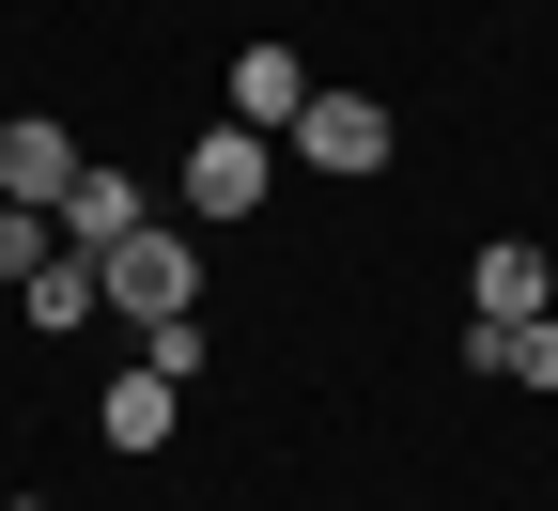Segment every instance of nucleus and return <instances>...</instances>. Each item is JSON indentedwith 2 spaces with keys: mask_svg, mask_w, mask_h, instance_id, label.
Returning <instances> with one entry per match:
<instances>
[{
  "mask_svg": "<svg viewBox=\"0 0 558 511\" xmlns=\"http://www.w3.org/2000/svg\"><path fill=\"white\" fill-rule=\"evenodd\" d=\"M171 418H186V388H156V373H124V388L94 403V434H109V450H171Z\"/></svg>",
  "mask_w": 558,
  "mask_h": 511,
  "instance_id": "nucleus-9",
  "label": "nucleus"
},
{
  "mask_svg": "<svg viewBox=\"0 0 558 511\" xmlns=\"http://www.w3.org/2000/svg\"><path fill=\"white\" fill-rule=\"evenodd\" d=\"M279 139H295V156H311L326 186H373V171H388V139H403V124H388L373 94H326V78H311V109H295V124H279Z\"/></svg>",
  "mask_w": 558,
  "mask_h": 511,
  "instance_id": "nucleus-3",
  "label": "nucleus"
},
{
  "mask_svg": "<svg viewBox=\"0 0 558 511\" xmlns=\"http://www.w3.org/2000/svg\"><path fill=\"white\" fill-rule=\"evenodd\" d=\"M78 171H94V156H78V139H62L47 109H32V124H0V202H32V217H62V186H78Z\"/></svg>",
  "mask_w": 558,
  "mask_h": 511,
  "instance_id": "nucleus-5",
  "label": "nucleus"
},
{
  "mask_svg": "<svg viewBox=\"0 0 558 511\" xmlns=\"http://www.w3.org/2000/svg\"><path fill=\"white\" fill-rule=\"evenodd\" d=\"M94 295H109L124 326H171V311H202V233H186V217H156V233H124V248L94 264Z\"/></svg>",
  "mask_w": 558,
  "mask_h": 511,
  "instance_id": "nucleus-2",
  "label": "nucleus"
},
{
  "mask_svg": "<svg viewBox=\"0 0 558 511\" xmlns=\"http://www.w3.org/2000/svg\"><path fill=\"white\" fill-rule=\"evenodd\" d=\"M295 109H311V62H295V47H233V124H264V139H279Z\"/></svg>",
  "mask_w": 558,
  "mask_h": 511,
  "instance_id": "nucleus-7",
  "label": "nucleus"
},
{
  "mask_svg": "<svg viewBox=\"0 0 558 511\" xmlns=\"http://www.w3.org/2000/svg\"><path fill=\"white\" fill-rule=\"evenodd\" d=\"M16 295H32V341H62V326H94V311H109V295H94V264H78V248H47V264L16 279Z\"/></svg>",
  "mask_w": 558,
  "mask_h": 511,
  "instance_id": "nucleus-8",
  "label": "nucleus"
},
{
  "mask_svg": "<svg viewBox=\"0 0 558 511\" xmlns=\"http://www.w3.org/2000/svg\"><path fill=\"white\" fill-rule=\"evenodd\" d=\"M47 248H62V217H32V202H0V279H32Z\"/></svg>",
  "mask_w": 558,
  "mask_h": 511,
  "instance_id": "nucleus-11",
  "label": "nucleus"
},
{
  "mask_svg": "<svg viewBox=\"0 0 558 511\" xmlns=\"http://www.w3.org/2000/svg\"><path fill=\"white\" fill-rule=\"evenodd\" d=\"M124 233H156V186H140V171H78V186H62V248H78V264H109Z\"/></svg>",
  "mask_w": 558,
  "mask_h": 511,
  "instance_id": "nucleus-4",
  "label": "nucleus"
},
{
  "mask_svg": "<svg viewBox=\"0 0 558 511\" xmlns=\"http://www.w3.org/2000/svg\"><path fill=\"white\" fill-rule=\"evenodd\" d=\"M465 295H481L465 326H543V311H558V264H543V248H481Z\"/></svg>",
  "mask_w": 558,
  "mask_h": 511,
  "instance_id": "nucleus-6",
  "label": "nucleus"
},
{
  "mask_svg": "<svg viewBox=\"0 0 558 511\" xmlns=\"http://www.w3.org/2000/svg\"><path fill=\"white\" fill-rule=\"evenodd\" d=\"M264 186H279V139H264V124H202L186 156H171L186 233H233V217H264Z\"/></svg>",
  "mask_w": 558,
  "mask_h": 511,
  "instance_id": "nucleus-1",
  "label": "nucleus"
},
{
  "mask_svg": "<svg viewBox=\"0 0 558 511\" xmlns=\"http://www.w3.org/2000/svg\"><path fill=\"white\" fill-rule=\"evenodd\" d=\"M16 511H47V496H16Z\"/></svg>",
  "mask_w": 558,
  "mask_h": 511,
  "instance_id": "nucleus-12",
  "label": "nucleus"
},
{
  "mask_svg": "<svg viewBox=\"0 0 558 511\" xmlns=\"http://www.w3.org/2000/svg\"><path fill=\"white\" fill-rule=\"evenodd\" d=\"M202 356H218V341H202V311H171V326H140V373H156V388H202Z\"/></svg>",
  "mask_w": 558,
  "mask_h": 511,
  "instance_id": "nucleus-10",
  "label": "nucleus"
}]
</instances>
